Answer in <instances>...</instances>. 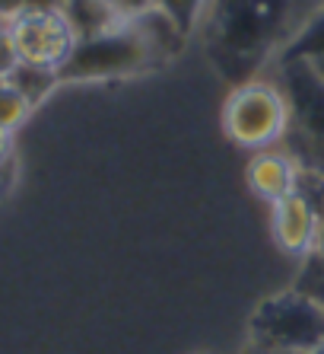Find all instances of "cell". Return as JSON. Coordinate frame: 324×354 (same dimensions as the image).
Wrapping results in <instances>:
<instances>
[{
    "label": "cell",
    "instance_id": "obj_1",
    "mask_svg": "<svg viewBox=\"0 0 324 354\" xmlns=\"http://www.w3.org/2000/svg\"><path fill=\"white\" fill-rule=\"evenodd\" d=\"M321 0H207L201 41L216 74L232 86L276 67Z\"/></svg>",
    "mask_w": 324,
    "mask_h": 354
},
{
    "label": "cell",
    "instance_id": "obj_2",
    "mask_svg": "<svg viewBox=\"0 0 324 354\" xmlns=\"http://www.w3.org/2000/svg\"><path fill=\"white\" fill-rule=\"evenodd\" d=\"M181 41L188 39L169 19L156 10H146L114 32L80 39L67 64L57 71V80H112L143 74L172 58Z\"/></svg>",
    "mask_w": 324,
    "mask_h": 354
},
{
    "label": "cell",
    "instance_id": "obj_3",
    "mask_svg": "<svg viewBox=\"0 0 324 354\" xmlns=\"http://www.w3.org/2000/svg\"><path fill=\"white\" fill-rule=\"evenodd\" d=\"M274 71L290 102L283 147L299 160L302 173L324 182V77L308 61H286Z\"/></svg>",
    "mask_w": 324,
    "mask_h": 354
},
{
    "label": "cell",
    "instance_id": "obj_4",
    "mask_svg": "<svg viewBox=\"0 0 324 354\" xmlns=\"http://www.w3.org/2000/svg\"><path fill=\"white\" fill-rule=\"evenodd\" d=\"M290 128V102L280 80H248L232 86L223 106V131L232 144L252 150L280 147Z\"/></svg>",
    "mask_w": 324,
    "mask_h": 354
},
{
    "label": "cell",
    "instance_id": "obj_5",
    "mask_svg": "<svg viewBox=\"0 0 324 354\" xmlns=\"http://www.w3.org/2000/svg\"><path fill=\"white\" fill-rule=\"evenodd\" d=\"M252 342L292 354H312L324 345V310L296 288L274 294L261 300L252 313Z\"/></svg>",
    "mask_w": 324,
    "mask_h": 354
},
{
    "label": "cell",
    "instance_id": "obj_6",
    "mask_svg": "<svg viewBox=\"0 0 324 354\" xmlns=\"http://www.w3.org/2000/svg\"><path fill=\"white\" fill-rule=\"evenodd\" d=\"M13 41L19 51V64L61 71L77 48V32L64 10H23L13 19Z\"/></svg>",
    "mask_w": 324,
    "mask_h": 354
},
{
    "label": "cell",
    "instance_id": "obj_7",
    "mask_svg": "<svg viewBox=\"0 0 324 354\" xmlns=\"http://www.w3.org/2000/svg\"><path fill=\"white\" fill-rule=\"evenodd\" d=\"M274 214H270V227H274V239L276 246L290 252V256H312L318 243V230H321V211L315 207V195L305 185V176H302L299 192H292L290 198L276 201Z\"/></svg>",
    "mask_w": 324,
    "mask_h": 354
},
{
    "label": "cell",
    "instance_id": "obj_8",
    "mask_svg": "<svg viewBox=\"0 0 324 354\" xmlns=\"http://www.w3.org/2000/svg\"><path fill=\"white\" fill-rule=\"evenodd\" d=\"M302 176L305 173H302L299 160L292 157L283 144H280V147L252 153L248 166H245L248 189H252L261 201H267V205H276V201L290 198L292 192H299Z\"/></svg>",
    "mask_w": 324,
    "mask_h": 354
},
{
    "label": "cell",
    "instance_id": "obj_9",
    "mask_svg": "<svg viewBox=\"0 0 324 354\" xmlns=\"http://www.w3.org/2000/svg\"><path fill=\"white\" fill-rule=\"evenodd\" d=\"M64 17L70 19L77 39H96L121 29L124 23H130L134 17H128L114 0H64Z\"/></svg>",
    "mask_w": 324,
    "mask_h": 354
},
{
    "label": "cell",
    "instance_id": "obj_10",
    "mask_svg": "<svg viewBox=\"0 0 324 354\" xmlns=\"http://www.w3.org/2000/svg\"><path fill=\"white\" fill-rule=\"evenodd\" d=\"M150 7L169 19L185 39H191V35H197V29H201L207 0H150Z\"/></svg>",
    "mask_w": 324,
    "mask_h": 354
},
{
    "label": "cell",
    "instance_id": "obj_11",
    "mask_svg": "<svg viewBox=\"0 0 324 354\" xmlns=\"http://www.w3.org/2000/svg\"><path fill=\"white\" fill-rule=\"evenodd\" d=\"M321 58H324V7L308 19L305 29L296 35V41L283 51V58L276 64H286V61H321Z\"/></svg>",
    "mask_w": 324,
    "mask_h": 354
},
{
    "label": "cell",
    "instance_id": "obj_12",
    "mask_svg": "<svg viewBox=\"0 0 324 354\" xmlns=\"http://www.w3.org/2000/svg\"><path fill=\"white\" fill-rule=\"evenodd\" d=\"M29 109H32V102H29V96L19 90L17 83L0 80V128L3 131L19 128L26 122V115H29Z\"/></svg>",
    "mask_w": 324,
    "mask_h": 354
},
{
    "label": "cell",
    "instance_id": "obj_13",
    "mask_svg": "<svg viewBox=\"0 0 324 354\" xmlns=\"http://www.w3.org/2000/svg\"><path fill=\"white\" fill-rule=\"evenodd\" d=\"M10 80L17 83L19 90L26 93V96H29V102H39L41 96H45V93L51 90V86H54L57 83V74L54 71H41V67H29V64H19L17 71H13V77H10Z\"/></svg>",
    "mask_w": 324,
    "mask_h": 354
},
{
    "label": "cell",
    "instance_id": "obj_14",
    "mask_svg": "<svg viewBox=\"0 0 324 354\" xmlns=\"http://www.w3.org/2000/svg\"><path fill=\"white\" fill-rule=\"evenodd\" d=\"M296 290L308 294L324 310V259H318L315 252L305 256V265H302L299 281H296Z\"/></svg>",
    "mask_w": 324,
    "mask_h": 354
},
{
    "label": "cell",
    "instance_id": "obj_15",
    "mask_svg": "<svg viewBox=\"0 0 324 354\" xmlns=\"http://www.w3.org/2000/svg\"><path fill=\"white\" fill-rule=\"evenodd\" d=\"M19 67V51L13 41V19H0V80H10Z\"/></svg>",
    "mask_w": 324,
    "mask_h": 354
},
{
    "label": "cell",
    "instance_id": "obj_16",
    "mask_svg": "<svg viewBox=\"0 0 324 354\" xmlns=\"http://www.w3.org/2000/svg\"><path fill=\"white\" fill-rule=\"evenodd\" d=\"M26 10V0H0V19H17Z\"/></svg>",
    "mask_w": 324,
    "mask_h": 354
},
{
    "label": "cell",
    "instance_id": "obj_17",
    "mask_svg": "<svg viewBox=\"0 0 324 354\" xmlns=\"http://www.w3.org/2000/svg\"><path fill=\"white\" fill-rule=\"evenodd\" d=\"M13 160V131H3L0 128V163Z\"/></svg>",
    "mask_w": 324,
    "mask_h": 354
},
{
    "label": "cell",
    "instance_id": "obj_18",
    "mask_svg": "<svg viewBox=\"0 0 324 354\" xmlns=\"http://www.w3.org/2000/svg\"><path fill=\"white\" fill-rule=\"evenodd\" d=\"M10 185H13V160L0 163V195H7Z\"/></svg>",
    "mask_w": 324,
    "mask_h": 354
},
{
    "label": "cell",
    "instance_id": "obj_19",
    "mask_svg": "<svg viewBox=\"0 0 324 354\" xmlns=\"http://www.w3.org/2000/svg\"><path fill=\"white\" fill-rule=\"evenodd\" d=\"M64 0H26V10H61Z\"/></svg>",
    "mask_w": 324,
    "mask_h": 354
},
{
    "label": "cell",
    "instance_id": "obj_20",
    "mask_svg": "<svg viewBox=\"0 0 324 354\" xmlns=\"http://www.w3.org/2000/svg\"><path fill=\"white\" fill-rule=\"evenodd\" d=\"M245 354H292V351H280V348H267V345H248V351Z\"/></svg>",
    "mask_w": 324,
    "mask_h": 354
},
{
    "label": "cell",
    "instance_id": "obj_21",
    "mask_svg": "<svg viewBox=\"0 0 324 354\" xmlns=\"http://www.w3.org/2000/svg\"><path fill=\"white\" fill-rule=\"evenodd\" d=\"M315 256L324 259V217H321V230H318V243H315Z\"/></svg>",
    "mask_w": 324,
    "mask_h": 354
},
{
    "label": "cell",
    "instance_id": "obj_22",
    "mask_svg": "<svg viewBox=\"0 0 324 354\" xmlns=\"http://www.w3.org/2000/svg\"><path fill=\"white\" fill-rule=\"evenodd\" d=\"M308 64H312V67H315V71H318V74L324 77V58H321V61H308Z\"/></svg>",
    "mask_w": 324,
    "mask_h": 354
},
{
    "label": "cell",
    "instance_id": "obj_23",
    "mask_svg": "<svg viewBox=\"0 0 324 354\" xmlns=\"http://www.w3.org/2000/svg\"><path fill=\"white\" fill-rule=\"evenodd\" d=\"M312 354H324V345H321V348H318V351H312Z\"/></svg>",
    "mask_w": 324,
    "mask_h": 354
},
{
    "label": "cell",
    "instance_id": "obj_24",
    "mask_svg": "<svg viewBox=\"0 0 324 354\" xmlns=\"http://www.w3.org/2000/svg\"><path fill=\"white\" fill-rule=\"evenodd\" d=\"M321 3H324V0H321Z\"/></svg>",
    "mask_w": 324,
    "mask_h": 354
}]
</instances>
